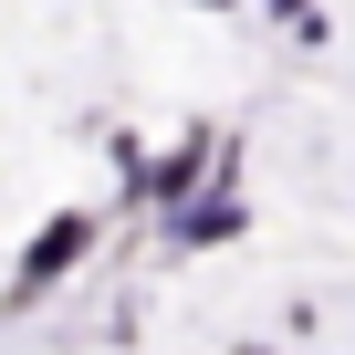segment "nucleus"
Here are the masks:
<instances>
[{
  "label": "nucleus",
  "mask_w": 355,
  "mask_h": 355,
  "mask_svg": "<svg viewBox=\"0 0 355 355\" xmlns=\"http://www.w3.org/2000/svg\"><path fill=\"white\" fill-rule=\"evenodd\" d=\"M84 241H94V220H84V209H73V220H53V230L32 241V261H21V293H42V282H63Z\"/></svg>",
  "instance_id": "obj_1"
},
{
  "label": "nucleus",
  "mask_w": 355,
  "mask_h": 355,
  "mask_svg": "<svg viewBox=\"0 0 355 355\" xmlns=\"http://www.w3.org/2000/svg\"><path fill=\"white\" fill-rule=\"evenodd\" d=\"M272 11H282V21H303V32H313V0H272Z\"/></svg>",
  "instance_id": "obj_2"
}]
</instances>
